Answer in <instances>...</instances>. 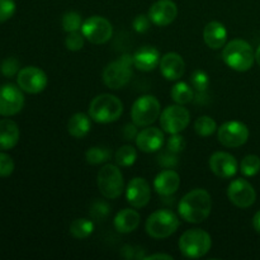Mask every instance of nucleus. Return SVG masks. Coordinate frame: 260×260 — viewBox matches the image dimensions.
<instances>
[{
  "mask_svg": "<svg viewBox=\"0 0 260 260\" xmlns=\"http://www.w3.org/2000/svg\"><path fill=\"white\" fill-rule=\"evenodd\" d=\"M212 211V200L206 189H193L180 200L178 212L189 223H201L207 220Z\"/></svg>",
  "mask_w": 260,
  "mask_h": 260,
  "instance_id": "f257e3e1",
  "label": "nucleus"
},
{
  "mask_svg": "<svg viewBox=\"0 0 260 260\" xmlns=\"http://www.w3.org/2000/svg\"><path fill=\"white\" fill-rule=\"evenodd\" d=\"M222 60L233 70L245 73L253 68V63L255 61V52L253 51L250 43L238 38L223 46Z\"/></svg>",
  "mask_w": 260,
  "mask_h": 260,
  "instance_id": "f03ea898",
  "label": "nucleus"
},
{
  "mask_svg": "<svg viewBox=\"0 0 260 260\" xmlns=\"http://www.w3.org/2000/svg\"><path fill=\"white\" fill-rule=\"evenodd\" d=\"M123 103L112 94L96 95L89 106V116L96 123H112L121 117Z\"/></svg>",
  "mask_w": 260,
  "mask_h": 260,
  "instance_id": "7ed1b4c3",
  "label": "nucleus"
},
{
  "mask_svg": "<svg viewBox=\"0 0 260 260\" xmlns=\"http://www.w3.org/2000/svg\"><path fill=\"white\" fill-rule=\"evenodd\" d=\"M179 250L185 258L198 259L205 256L212 246V239L202 229H192L183 233L179 239Z\"/></svg>",
  "mask_w": 260,
  "mask_h": 260,
  "instance_id": "20e7f679",
  "label": "nucleus"
},
{
  "mask_svg": "<svg viewBox=\"0 0 260 260\" xmlns=\"http://www.w3.org/2000/svg\"><path fill=\"white\" fill-rule=\"evenodd\" d=\"M179 218L169 210H157L146 220V233L156 240L172 236L179 228Z\"/></svg>",
  "mask_w": 260,
  "mask_h": 260,
  "instance_id": "39448f33",
  "label": "nucleus"
},
{
  "mask_svg": "<svg viewBox=\"0 0 260 260\" xmlns=\"http://www.w3.org/2000/svg\"><path fill=\"white\" fill-rule=\"evenodd\" d=\"M134 57L129 55H122L118 60L112 61L103 71V81L108 88L121 89L129 83L132 76Z\"/></svg>",
  "mask_w": 260,
  "mask_h": 260,
  "instance_id": "423d86ee",
  "label": "nucleus"
},
{
  "mask_svg": "<svg viewBox=\"0 0 260 260\" xmlns=\"http://www.w3.org/2000/svg\"><path fill=\"white\" fill-rule=\"evenodd\" d=\"M99 192L108 200H117L121 197L124 189L123 175L117 165L106 164L98 173L96 177Z\"/></svg>",
  "mask_w": 260,
  "mask_h": 260,
  "instance_id": "0eeeda50",
  "label": "nucleus"
},
{
  "mask_svg": "<svg viewBox=\"0 0 260 260\" xmlns=\"http://www.w3.org/2000/svg\"><path fill=\"white\" fill-rule=\"evenodd\" d=\"M160 112V102L154 95H142L132 106V122L137 127H147L159 118Z\"/></svg>",
  "mask_w": 260,
  "mask_h": 260,
  "instance_id": "6e6552de",
  "label": "nucleus"
},
{
  "mask_svg": "<svg viewBox=\"0 0 260 260\" xmlns=\"http://www.w3.org/2000/svg\"><path fill=\"white\" fill-rule=\"evenodd\" d=\"M81 33L93 45H103L111 40L113 35L112 23L101 15H93L88 18L81 25Z\"/></svg>",
  "mask_w": 260,
  "mask_h": 260,
  "instance_id": "1a4fd4ad",
  "label": "nucleus"
},
{
  "mask_svg": "<svg viewBox=\"0 0 260 260\" xmlns=\"http://www.w3.org/2000/svg\"><path fill=\"white\" fill-rule=\"evenodd\" d=\"M160 126L167 134H180L188 127L190 122V114L187 108L180 104L169 106L160 113Z\"/></svg>",
  "mask_w": 260,
  "mask_h": 260,
  "instance_id": "9d476101",
  "label": "nucleus"
},
{
  "mask_svg": "<svg viewBox=\"0 0 260 260\" xmlns=\"http://www.w3.org/2000/svg\"><path fill=\"white\" fill-rule=\"evenodd\" d=\"M218 141L222 146L236 149L246 144L249 139V128L239 121H229L221 124L217 132Z\"/></svg>",
  "mask_w": 260,
  "mask_h": 260,
  "instance_id": "9b49d317",
  "label": "nucleus"
},
{
  "mask_svg": "<svg viewBox=\"0 0 260 260\" xmlns=\"http://www.w3.org/2000/svg\"><path fill=\"white\" fill-rule=\"evenodd\" d=\"M18 86L28 94H38L46 89L48 84L47 75L43 70L36 66H27L20 69L17 75Z\"/></svg>",
  "mask_w": 260,
  "mask_h": 260,
  "instance_id": "f8f14e48",
  "label": "nucleus"
},
{
  "mask_svg": "<svg viewBox=\"0 0 260 260\" xmlns=\"http://www.w3.org/2000/svg\"><path fill=\"white\" fill-rule=\"evenodd\" d=\"M24 106V95L22 89L13 84L0 86V116L12 117L22 111Z\"/></svg>",
  "mask_w": 260,
  "mask_h": 260,
  "instance_id": "ddd939ff",
  "label": "nucleus"
},
{
  "mask_svg": "<svg viewBox=\"0 0 260 260\" xmlns=\"http://www.w3.org/2000/svg\"><path fill=\"white\" fill-rule=\"evenodd\" d=\"M228 197L234 206L249 208L255 203L256 193L253 185L245 179H235L228 188Z\"/></svg>",
  "mask_w": 260,
  "mask_h": 260,
  "instance_id": "4468645a",
  "label": "nucleus"
},
{
  "mask_svg": "<svg viewBox=\"0 0 260 260\" xmlns=\"http://www.w3.org/2000/svg\"><path fill=\"white\" fill-rule=\"evenodd\" d=\"M127 202L134 208H142L150 202L151 188L144 178H134L129 180L126 188Z\"/></svg>",
  "mask_w": 260,
  "mask_h": 260,
  "instance_id": "2eb2a0df",
  "label": "nucleus"
},
{
  "mask_svg": "<svg viewBox=\"0 0 260 260\" xmlns=\"http://www.w3.org/2000/svg\"><path fill=\"white\" fill-rule=\"evenodd\" d=\"M178 15V7L173 0H157L149 10L151 23L157 27H167L172 24Z\"/></svg>",
  "mask_w": 260,
  "mask_h": 260,
  "instance_id": "dca6fc26",
  "label": "nucleus"
},
{
  "mask_svg": "<svg viewBox=\"0 0 260 260\" xmlns=\"http://www.w3.org/2000/svg\"><path fill=\"white\" fill-rule=\"evenodd\" d=\"M210 169L221 179L233 178L238 173V161L235 156L225 151H217L211 155Z\"/></svg>",
  "mask_w": 260,
  "mask_h": 260,
  "instance_id": "f3484780",
  "label": "nucleus"
},
{
  "mask_svg": "<svg viewBox=\"0 0 260 260\" xmlns=\"http://www.w3.org/2000/svg\"><path fill=\"white\" fill-rule=\"evenodd\" d=\"M160 71L167 80H179L185 71V62L177 52H168L161 57L159 63Z\"/></svg>",
  "mask_w": 260,
  "mask_h": 260,
  "instance_id": "a211bd4d",
  "label": "nucleus"
},
{
  "mask_svg": "<svg viewBox=\"0 0 260 260\" xmlns=\"http://www.w3.org/2000/svg\"><path fill=\"white\" fill-rule=\"evenodd\" d=\"M136 145L144 152L159 151L164 145V134L160 128L147 126L137 134Z\"/></svg>",
  "mask_w": 260,
  "mask_h": 260,
  "instance_id": "6ab92c4d",
  "label": "nucleus"
},
{
  "mask_svg": "<svg viewBox=\"0 0 260 260\" xmlns=\"http://www.w3.org/2000/svg\"><path fill=\"white\" fill-rule=\"evenodd\" d=\"M180 185V177L175 170L167 169L160 172L154 180V188L157 194L169 197L174 194Z\"/></svg>",
  "mask_w": 260,
  "mask_h": 260,
  "instance_id": "aec40b11",
  "label": "nucleus"
},
{
  "mask_svg": "<svg viewBox=\"0 0 260 260\" xmlns=\"http://www.w3.org/2000/svg\"><path fill=\"white\" fill-rule=\"evenodd\" d=\"M134 66L141 71H152L160 63V52L152 46H144L135 52Z\"/></svg>",
  "mask_w": 260,
  "mask_h": 260,
  "instance_id": "412c9836",
  "label": "nucleus"
},
{
  "mask_svg": "<svg viewBox=\"0 0 260 260\" xmlns=\"http://www.w3.org/2000/svg\"><path fill=\"white\" fill-rule=\"evenodd\" d=\"M203 40H205L206 45L212 50L222 48L228 40V30H226L225 25L217 20L207 23L203 29Z\"/></svg>",
  "mask_w": 260,
  "mask_h": 260,
  "instance_id": "4be33fe9",
  "label": "nucleus"
},
{
  "mask_svg": "<svg viewBox=\"0 0 260 260\" xmlns=\"http://www.w3.org/2000/svg\"><path fill=\"white\" fill-rule=\"evenodd\" d=\"M19 127L9 118L0 119V150L7 151L13 149L19 141Z\"/></svg>",
  "mask_w": 260,
  "mask_h": 260,
  "instance_id": "5701e85b",
  "label": "nucleus"
},
{
  "mask_svg": "<svg viewBox=\"0 0 260 260\" xmlns=\"http://www.w3.org/2000/svg\"><path fill=\"white\" fill-rule=\"evenodd\" d=\"M140 213L131 208H124L119 211L114 217V228L121 234H129L136 230L140 225Z\"/></svg>",
  "mask_w": 260,
  "mask_h": 260,
  "instance_id": "b1692460",
  "label": "nucleus"
},
{
  "mask_svg": "<svg viewBox=\"0 0 260 260\" xmlns=\"http://www.w3.org/2000/svg\"><path fill=\"white\" fill-rule=\"evenodd\" d=\"M90 116L85 113H75L68 123V131L75 139H83L90 132Z\"/></svg>",
  "mask_w": 260,
  "mask_h": 260,
  "instance_id": "393cba45",
  "label": "nucleus"
},
{
  "mask_svg": "<svg viewBox=\"0 0 260 260\" xmlns=\"http://www.w3.org/2000/svg\"><path fill=\"white\" fill-rule=\"evenodd\" d=\"M94 231V223L88 218H76L70 223V234L78 240L89 238Z\"/></svg>",
  "mask_w": 260,
  "mask_h": 260,
  "instance_id": "a878e982",
  "label": "nucleus"
},
{
  "mask_svg": "<svg viewBox=\"0 0 260 260\" xmlns=\"http://www.w3.org/2000/svg\"><path fill=\"white\" fill-rule=\"evenodd\" d=\"M170 94H172L173 101L177 104H180V106H185V104L190 103L194 98L193 89L187 83H183V81L175 84L172 88Z\"/></svg>",
  "mask_w": 260,
  "mask_h": 260,
  "instance_id": "bb28decb",
  "label": "nucleus"
},
{
  "mask_svg": "<svg viewBox=\"0 0 260 260\" xmlns=\"http://www.w3.org/2000/svg\"><path fill=\"white\" fill-rule=\"evenodd\" d=\"M137 159V151L134 146L131 145H124V146L119 147L116 152V156H114V160H116L117 165L118 167H131V165L135 164Z\"/></svg>",
  "mask_w": 260,
  "mask_h": 260,
  "instance_id": "cd10ccee",
  "label": "nucleus"
},
{
  "mask_svg": "<svg viewBox=\"0 0 260 260\" xmlns=\"http://www.w3.org/2000/svg\"><path fill=\"white\" fill-rule=\"evenodd\" d=\"M217 129L216 121L210 116H202L196 119L194 122V131L198 136L201 137H210Z\"/></svg>",
  "mask_w": 260,
  "mask_h": 260,
  "instance_id": "c85d7f7f",
  "label": "nucleus"
},
{
  "mask_svg": "<svg viewBox=\"0 0 260 260\" xmlns=\"http://www.w3.org/2000/svg\"><path fill=\"white\" fill-rule=\"evenodd\" d=\"M111 151H109L108 149H106V147L94 146L90 147V149L86 151L85 159L89 164L99 165L108 161V160L111 159Z\"/></svg>",
  "mask_w": 260,
  "mask_h": 260,
  "instance_id": "c756f323",
  "label": "nucleus"
},
{
  "mask_svg": "<svg viewBox=\"0 0 260 260\" xmlns=\"http://www.w3.org/2000/svg\"><path fill=\"white\" fill-rule=\"evenodd\" d=\"M240 172L245 177H254L260 172V157L256 155H246L240 162Z\"/></svg>",
  "mask_w": 260,
  "mask_h": 260,
  "instance_id": "7c9ffc66",
  "label": "nucleus"
},
{
  "mask_svg": "<svg viewBox=\"0 0 260 260\" xmlns=\"http://www.w3.org/2000/svg\"><path fill=\"white\" fill-rule=\"evenodd\" d=\"M190 84L193 88L198 91V94H205L207 91L208 86H210V78L207 74L201 69H197L190 75Z\"/></svg>",
  "mask_w": 260,
  "mask_h": 260,
  "instance_id": "2f4dec72",
  "label": "nucleus"
},
{
  "mask_svg": "<svg viewBox=\"0 0 260 260\" xmlns=\"http://www.w3.org/2000/svg\"><path fill=\"white\" fill-rule=\"evenodd\" d=\"M62 28L65 32H76V30L81 29V25H83V20L79 13L76 12H66L63 14L62 20Z\"/></svg>",
  "mask_w": 260,
  "mask_h": 260,
  "instance_id": "473e14b6",
  "label": "nucleus"
},
{
  "mask_svg": "<svg viewBox=\"0 0 260 260\" xmlns=\"http://www.w3.org/2000/svg\"><path fill=\"white\" fill-rule=\"evenodd\" d=\"M0 73L7 78L18 75L19 73V61L14 57H8L0 65Z\"/></svg>",
  "mask_w": 260,
  "mask_h": 260,
  "instance_id": "72a5a7b5",
  "label": "nucleus"
},
{
  "mask_svg": "<svg viewBox=\"0 0 260 260\" xmlns=\"http://www.w3.org/2000/svg\"><path fill=\"white\" fill-rule=\"evenodd\" d=\"M109 212H111V208L107 205L106 202H102V201H96L93 203L90 208V216L96 221H103L108 217Z\"/></svg>",
  "mask_w": 260,
  "mask_h": 260,
  "instance_id": "f704fd0d",
  "label": "nucleus"
},
{
  "mask_svg": "<svg viewBox=\"0 0 260 260\" xmlns=\"http://www.w3.org/2000/svg\"><path fill=\"white\" fill-rule=\"evenodd\" d=\"M84 40L85 37L83 33L76 30V32H70L65 40V45L68 50L70 51H80L84 47Z\"/></svg>",
  "mask_w": 260,
  "mask_h": 260,
  "instance_id": "c9c22d12",
  "label": "nucleus"
},
{
  "mask_svg": "<svg viewBox=\"0 0 260 260\" xmlns=\"http://www.w3.org/2000/svg\"><path fill=\"white\" fill-rule=\"evenodd\" d=\"M185 145H187V142H185L184 137L179 134H174L170 135L169 140L167 142V149L178 155L185 149Z\"/></svg>",
  "mask_w": 260,
  "mask_h": 260,
  "instance_id": "e433bc0d",
  "label": "nucleus"
},
{
  "mask_svg": "<svg viewBox=\"0 0 260 260\" xmlns=\"http://www.w3.org/2000/svg\"><path fill=\"white\" fill-rule=\"evenodd\" d=\"M14 172V161L5 152H0V178H8Z\"/></svg>",
  "mask_w": 260,
  "mask_h": 260,
  "instance_id": "4c0bfd02",
  "label": "nucleus"
},
{
  "mask_svg": "<svg viewBox=\"0 0 260 260\" xmlns=\"http://www.w3.org/2000/svg\"><path fill=\"white\" fill-rule=\"evenodd\" d=\"M15 13L14 0H0V23L9 20Z\"/></svg>",
  "mask_w": 260,
  "mask_h": 260,
  "instance_id": "58836bf2",
  "label": "nucleus"
},
{
  "mask_svg": "<svg viewBox=\"0 0 260 260\" xmlns=\"http://www.w3.org/2000/svg\"><path fill=\"white\" fill-rule=\"evenodd\" d=\"M157 161H159V164L161 165V167L168 168V169H170V168H174L178 162L177 154H174V152L169 151V150L167 149V151H162L161 154L159 155V157H157Z\"/></svg>",
  "mask_w": 260,
  "mask_h": 260,
  "instance_id": "ea45409f",
  "label": "nucleus"
},
{
  "mask_svg": "<svg viewBox=\"0 0 260 260\" xmlns=\"http://www.w3.org/2000/svg\"><path fill=\"white\" fill-rule=\"evenodd\" d=\"M150 22H151V19L149 18V15L140 14L135 18L132 25L137 33H146L150 28Z\"/></svg>",
  "mask_w": 260,
  "mask_h": 260,
  "instance_id": "a19ab883",
  "label": "nucleus"
},
{
  "mask_svg": "<svg viewBox=\"0 0 260 260\" xmlns=\"http://www.w3.org/2000/svg\"><path fill=\"white\" fill-rule=\"evenodd\" d=\"M122 134H123L124 140H127V141H129V140H134V139L136 140L137 134H139V132H137V126L135 123L134 124H126Z\"/></svg>",
  "mask_w": 260,
  "mask_h": 260,
  "instance_id": "79ce46f5",
  "label": "nucleus"
},
{
  "mask_svg": "<svg viewBox=\"0 0 260 260\" xmlns=\"http://www.w3.org/2000/svg\"><path fill=\"white\" fill-rule=\"evenodd\" d=\"M145 260H154V259H165V260H173L172 255H168V254H151L149 256H145Z\"/></svg>",
  "mask_w": 260,
  "mask_h": 260,
  "instance_id": "37998d69",
  "label": "nucleus"
},
{
  "mask_svg": "<svg viewBox=\"0 0 260 260\" xmlns=\"http://www.w3.org/2000/svg\"><path fill=\"white\" fill-rule=\"evenodd\" d=\"M253 228H254V230L256 231V233L260 234V210L255 213V216H254V218H253Z\"/></svg>",
  "mask_w": 260,
  "mask_h": 260,
  "instance_id": "c03bdc74",
  "label": "nucleus"
},
{
  "mask_svg": "<svg viewBox=\"0 0 260 260\" xmlns=\"http://www.w3.org/2000/svg\"><path fill=\"white\" fill-rule=\"evenodd\" d=\"M255 61L258 62V65L260 66V46H259L258 50H256V52H255Z\"/></svg>",
  "mask_w": 260,
  "mask_h": 260,
  "instance_id": "a18cd8bd",
  "label": "nucleus"
}]
</instances>
